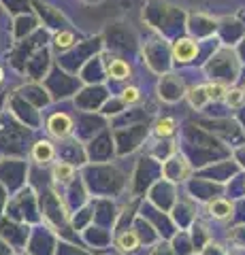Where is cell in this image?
I'll use <instances>...</instances> for the list:
<instances>
[{
  "label": "cell",
  "mask_w": 245,
  "mask_h": 255,
  "mask_svg": "<svg viewBox=\"0 0 245 255\" xmlns=\"http://www.w3.org/2000/svg\"><path fill=\"white\" fill-rule=\"evenodd\" d=\"M70 130H73V119H70L68 115L58 113V115H53L49 119V132L53 134V136L64 138V136L70 134Z\"/></svg>",
  "instance_id": "1"
},
{
  "label": "cell",
  "mask_w": 245,
  "mask_h": 255,
  "mask_svg": "<svg viewBox=\"0 0 245 255\" xmlns=\"http://www.w3.org/2000/svg\"><path fill=\"white\" fill-rule=\"evenodd\" d=\"M196 51H199V47H196L194 41H190V38H181V41L173 45V55H175V60H179V62L192 60Z\"/></svg>",
  "instance_id": "2"
},
{
  "label": "cell",
  "mask_w": 245,
  "mask_h": 255,
  "mask_svg": "<svg viewBox=\"0 0 245 255\" xmlns=\"http://www.w3.org/2000/svg\"><path fill=\"white\" fill-rule=\"evenodd\" d=\"M32 155L36 162H49V159L53 157V147H51V142H47V140H41V142H36L34 149H32Z\"/></svg>",
  "instance_id": "3"
},
{
  "label": "cell",
  "mask_w": 245,
  "mask_h": 255,
  "mask_svg": "<svg viewBox=\"0 0 245 255\" xmlns=\"http://www.w3.org/2000/svg\"><path fill=\"white\" fill-rule=\"evenodd\" d=\"M117 247H120L122 251H134L139 247V236H137V232H126V234H122L120 238H117Z\"/></svg>",
  "instance_id": "4"
},
{
  "label": "cell",
  "mask_w": 245,
  "mask_h": 255,
  "mask_svg": "<svg viewBox=\"0 0 245 255\" xmlns=\"http://www.w3.org/2000/svg\"><path fill=\"white\" fill-rule=\"evenodd\" d=\"M209 211H211V215H216L218 219H226L228 215L233 213V206H231V202H226V200H213L209 204Z\"/></svg>",
  "instance_id": "5"
},
{
  "label": "cell",
  "mask_w": 245,
  "mask_h": 255,
  "mask_svg": "<svg viewBox=\"0 0 245 255\" xmlns=\"http://www.w3.org/2000/svg\"><path fill=\"white\" fill-rule=\"evenodd\" d=\"M205 94H207L209 100H222V98H226L228 90L222 83H209V85H205Z\"/></svg>",
  "instance_id": "6"
},
{
  "label": "cell",
  "mask_w": 245,
  "mask_h": 255,
  "mask_svg": "<svg viewBox=\"0 0 245 255\" xmlns=\"http://www.w3.org/2000/svg\"><path fill=\"white\" fill-rule=\"evenodd\" d=\"M128 64L122 62V60H113L111 62V66H109V75L115 77V79H126L128 77Z\"/></svg>",
  "instance_id": "7"
},
{
  "label": "cell",
  "mask_w": 245,
  "mask_h": 255,
  "mask_svg": "<svg viewBox=\"0 0 245 255\" xmlns=\"http://www.w3.org/2000/svg\"><path fill=\"white\" fill-rule=\"evenodd\" d=\"M173 130H175V119H171V117H164V119H160V122L156 124V134L158 136H169V134H173Z\"/></svg>",
  "instance_id": "8"
},
{
  "label": "cell",
  "mask_w": 245,
  "mask_h": 255,
  "mask_svg": "<svg viewBox=\"0 0 245 255\" xmlns=\"http://www.w3.org/2000/svg\"><path fill=\"white\" fill-rule=\"evenodd\" d=\"M53 177H56L58 181H70V179H73V166L56 164V168H53Z\"/></svg>",
  "instance_id": "9"
},
{
  "label": "cell",
  "mask_w": 245,
  "mask_h": 255,
  "mask_svg": "<svg viewBox=\"0 0 245 255\" xmlns=\"http://www.w3.org/2000/svg\"><path fill=\"white\" fill-rule=\"evenodd\" d=\"M207 94H205V87H194V90H190V102H192L194 107H203L205 102H207Z\"/></svg>",
  "instance_id": "10"
},
{
  "label": "cell",
  "mask_w": 245,
  "mask_h": 255,
  "mask_svg": "<svg viewBox=\"0 0 245 255\" xmlns=\"http://www.w3.org/2000/svg\"><path fill=\"white\" fill-rule=\"evenodd\" d=\"M73 43H75V38L70 32H60L56 36V47H60V49H66V47H70Z\"/></svg>",
  "instance_id": "11"
},
{
  "label": "cell",
  "mask_w": 245,
  "mask_h": 255,
  "mask_svg": "<svg viewBox=\"0 0 245 255\" xmlns=\"http://www.w3.org/2000/svg\"><path fill=\"white\" fill-rule=\"evenodd\" d=\"M226 100H228V105H231V107H239L241 102H243V92H241V90H233V92H228Z\"/></svg>",
  "instance_id": "12"
},
{
  "label": "cell",
  "mask_w": 245,
  "mask_h": 255,
  "mask_svg": "<svg viewBox=\"0 0 245 255\" xmlns=\"http://www.w3.org/2000/svg\"><path fill=\"white\" fill-rule=\"evenodd\" d=\"M122 98H124V102L132 105V102H137V100H139V90H137V87H128V90L124 92Z\"/></svg>",
  "instance_id": "13"
},
{
  "label": "cell",
  "mask_w": 245,
  "mask_h": 255,
  "mask_svg": "<svg viewBox=\"0 0 245 255\" xmlns=\"http://www.w3.org/2000/svg\"><path fill=\"white\" fill-rule=\"evenodd\" d=\"M0 83H2V70H0Z\"/></svg>",
  "instance_id": "14"
}]
</instances>
